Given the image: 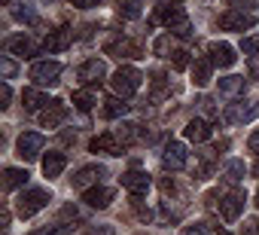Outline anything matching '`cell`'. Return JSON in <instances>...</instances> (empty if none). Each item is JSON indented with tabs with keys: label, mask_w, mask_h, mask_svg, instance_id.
Returning <instances> with one entry per match:
<instances>
[{
	"label": "cell",
	"mask_w": 259,
	"mask_h": 235,
	"mask_svg": "<svg viewBox=\"0 0 259 235\" xmlns=\"http://www.w3.org/2000/svg\"><path fill=\"white\" fill-rule=\"evenodd\" d=\"M104 52H107V55H116V58H138V55H141V46H138L135 40L116 37V40H110V43L104 46Z\"/></svg>",
	"instance_id": "30bf717a"
},
{
	"label": "cell",
	"mask_w": 259,
	"mask_h": 235,
	"mask_svg": "<svg viewBox=\"0 0 259 235\" xmlns=\"http://www.w3.org/2000/svg\"><path fill=\"white\" fill-rule=\"evenodd\" d=\"M76 76H79L85 86H95V83H101V80L107 76V64H104L101 58H89V61H82V64H79Z\"/></svg>",
	"instance_id": "ba28073f"
},
{
	"label": "cell",
	"mask_w": 259,
	"mask_h": 235,
	"mask_svg": "<svg viewBox=\"0 0 259 235\" xmlns=\"http://www.w3.org/2000/svg\"><path fill=\"white\" fill-rule=\"evenodd\" d=\"M186 162H189L186 147H183L180 141H171V144L165 147V153H162V165H165L168 171H180V168H186Z\"/></svg>",
	"instance_id": "8992f818"
},
{
	"label": "cell",
	"mask_w": 259,
	"mask_h": 235,
	"mask_svg": "<svg viewBox=\"0 0 259 235\" xmlns=\"http://www.w3.org/2000/svg\"><path fill=\"white\" fill-rule=\"evenodd\" d=\"M110 199H113V189H107V186H92L82 192V202H89L92 208H107Z\"/></svg>",
	"instance_id": "d6986e66"
},
{
	"label": "cell",
	"mask_w": 259,
	"mask_h": 235,
	"mask_svg": "<svg viewBox=\"0 0 259 235\" xmlns=\"http://www.w3.org/2000/svg\"><path fill=\"white\" fill-rule=\"evenodd\" d=\"M7 52H13V55H25V58H31L34 52H37V43L31 40V37H10L7 40Z\"/></svg>",
	"instance_id": "ac0fdd59"
},
{
	"label": "cell",
	"mask_w": 259,
	"mask_h": 235,
	"mask_svg": "<svg viewBox=\"0 0 259 235\" xmlns=\"http://www.w3.org/2000/svg\"><path fill=\"white\" fill-rule=\"evenodd\" d=\"M183 235H213L207 226H201V223H195V226H186L183 229Z\"/></svg>",
	"instance_id": "d590c367"
},
{
	"label": "cell",
	"mask_w": 259,
	"mask_h": 235,
	"mask_svg": "<svg viewBox=\"0 0 259 235\" xmlns=\"http://www.w3.org/2000/svg\"><path fill=\"white\" fill-rule=\"evenodd\" d=\"M256 116H259V104L256 101H235V104L226 107V123H232V126L250 123V120H256Z\"/></svg>",
	"instance_id": "277c9868"
},
{
	"label": "cell",
	"mask_w": 259,
	"mask_h": 235,
	"mask_svg": "<svg viewBox=\"0 0 259 235\" xmlns=\"http://www.w3.org/2000/svg\"><path fill=\"white\" fill-rule=\"evenodd\" d=\"M104 174H107V171H104L101 165H85V168H79V171L73 174V186H76V189H89V186L98 183Z\"/></svg>",
	"instance_id": "2e32d148"
},
{
	"label": "cell",
	"mask_w": 259,
	"mask_h": 235,
	"mask_svg": "<svg viewBox=\"0 0 259 235\" xmlns=\"http://www.w3.org/2000/svg\"><path fill=\"white\" fill-rule=\"evenodd\" d=\"M150 80H153V98H165L168 95V76L162 70H153Z\"/></svg>",
	"instance_id": "484cf974"
},
{
	"label": "cell",
	"mask_w": 259,
	"mask_h": 235,
	"mask_svg": "<svg viewBox=\"0 0 259 235\" xmlns=\"http://www.w3.org/2000/svg\"><path fill=\"white\" fill-rule=\"evenodd\" d=\"M138 217H141V220H153V211L144 208V205H138Z\"/></svg>",
	"instance_id": "7bdbcfd3"
},
{
	"label": "cell",
	"mask_w": 259,
	"mask_h": 235,
	"mask_svg": "<svg viewBox=\"0 0 259 235\" xmlns=\"http://www.w3.org/2000/svg\"><path fill=\"white\" fill-rule=\"evenodd\" d=\"M89 150H92V153H110V156H119V153H122V150H119V138H116V135H110V132H104V135L92 138Z\"/></svg>",
	"instance_id": "e0dca14e"
},
{
	"label": "cell",
	"mask_w": 259,
	"mask_h": 235,
	"mask_svg": "<svg viewBox=\"0 0 259 235\" xmlns=\"http://www.w3.org/2000/svg\"><path fill=\"white\" fill-rule=\"evenodd\" d=\"M247 147H250L253 153H259V132H253V135H250V141H247Z\"/></svg>",
	"instance_id": "60d3db41"
},
{
	"label": "cell",
	"mask_w": 259,
	"mask_h": 235,
	"mask_svg": "<svg viewBox=\"0 0 259 235\" xmlns=\"http://www.w3.org/2000/svg\"><path fill=\"white\" fill-rule=\"evenodd\" d=\"M253 16L250 13H238V10H229L220 16V28L223 31H244V28H253Z\"/></svg>",
	"instance_id": "8fae6325"
},
{
	"label": "cell",
	"mask_w": 259,
	"mask_h": 235,
	"mask_svg": "<svg viewBox=\"0 0 259 235\" xmlns=\"http://www.w3.org/2000/svg\"><path fill=\"white\" fill-rule=\"evenodd\" d=\"M64 165H67L64 153H49V156L43 159V174H46V177H58V174L64 171Z\"/></svg>",
	"instance_id": "44dd1931"
},
{
	"label": "cell",
	"mask_w": 259,
	"mask_h": 235,
	"mask_svg": "<svg viewBox=\"0 0 259 235\" xmlns=\"http://www.w3.org/2000/svg\"><path fill=\"white\" fill-rule=\"evenodd\" d=\"M141 80H144V76H141L138 67H128V64H125V67H119V70L113 73L110 86H113V92H116L119 98H132V95L141 89Z\"/></svg>",
	"instance_id": "7a4b0ae2"
},
{
	"label": "cell",
	"mask_w": 259,
	"mask_h": 235,
	"mask_svg": "<svg viewBox=\"0 0 259 235\" xmlns=\"http://www.w3.org/2000/svg\"><path fill=\"white\" fill-rule=\"evenodd\" d=\"M207 55H210V61L220 64V67H232V64L238 61V55H235V49H232L229 43H210V46H207Z\"/></svg>",
	"instance_id": "9a60e30c"
},
{
	"label": "cell",
	"mask_w": 259,
	"mask_h": 235,
	"mask_svg": "<svg viewBox=\"0 0 259 235\" xmlns=\"http://www.w3.org/2000/svg\"><path fill=\"white\" fill-rule=\"evenodd\" d=\"M250 76H259V55H250Z\"/></svg>",
	"instance_id": "ab89813d"
},
{
	"label": "cell",
	"mask_w": 259,
	"mask_h": 235,
	"mask_svg": "<svg viewBox=\"0 0 259 235\" xmlns=\"http://www.w3.org/2000/svg\"><path fill=\"white\" fill-rule=\"evenodd\" d=\"M153 49H156V55H165V52H168V49H171V37H159V40H156V46H153Z\"/></svg>",
	"instance_id": "8d00e7d4"
},
{
	"label": "cell",
	"mask_w": 259,
	"mask_h": 235,
	"mask_svg": "<svg viewBox=\"0 0 259 235\" xmlns=\"http://www.w3.org/2000/svg\"><path fill=\"white\" fill-rule=\"evenodd\" d=\"M0 73H4V80H13L16 76V61L13 58H0Z\"/></svg>",
	"instance_id": "e575fe53"
},
{
	"label": "cell",
	"mask_w": 259,
	"mask_h": 235,
	"mask_svg": "<svg viewBox=\"0 0 259 235\" xmlns=\"http://www.w3.org/2000/svg\"><path fill=\"white\" fill-rule=\"evenodd\" d=\"M119 16L141 19V0H119Z\"/></svg>",
	"instance_id": "4316f807"
},
{
	"label": "cell",
	"mask_w": 259,
	"mask_h": 235,
	"mask_svg": "<svg viewBox=\"0 0 259 235\" xmlns=\"http://www.w3.org/2000/svg\"><path fill=\"white\" fill-rule=\"evenodd\" d=\"M25 180H28V171H22V168L4 171V189H19V186H25Z\"/></svg>",
	"instance_id": "603a6c76"
},
{
	"label": "cell",
	"mask_w": 259,
	"mask_h": 235,
	"mask_svg": "<svg viewBox=\"0 0 259 235\" xmlns=\"http://www.w3.org/2000/svg\"><path fill=\"white\" fill-rule=\"evenodd\" d=\"M186 138H189V141H195V144H201V141H207V138H210V126H207L204 120H192V123L186 126Z\"/></svg>",
	"instance_id": "7402d4cb"
},
{
	"label": "cell",
	"mask_w": 259,
	"mask_h": 235,
	"mask_svg": "<svg viewBox=\"0 0 259 235\" xmlns=\"http://www.w3.org/2000/svg\"><path fill=\"white\" fill-rule=\"evenodd\" d=\"M122 186L132 192V195H147V189H150V177H147V171L132 168V171H125V174H122Z\"/></svg>",
	"instance_id": "9c48e42d"
},
{
	"label": "cell",
	"mask_w": 259,
	"mask_h": 235,
	"mask_svg": "<svg viewBox=\"0 0 259 235\" xmlns=\"http://www.w3.org/2000/svg\"><path fill=\"white\" fill-rule=\"evenodd\" d=\"M70 43H73V31H70V28H55V31H49V37L43 40V49H46V52H64Z\"/></svg>",
	"instance_id": "7c38bea8"
},
{
	"label": "cell",
	"mask_w": 259,
	"mask_h": 235,
	"mask_svg": "<svg viewBox=\"0 0 259 235\" xmlns=\"http://www.w3.org/2000/svg\"><path fill=\"white\" fill-rule=\"evenodd\" d=\"M4 4H10V0H4Z\"/></svg>",
	"instance_id": "bcb514c9"
},
{
	"label": "cell",
	"mask_w": 259,
	"mask_h": 235,
	"mask_svg": "<svg viewBox=\"0 0 259 235\" xmlns=\"http://www.w3.org/2000/svg\"><path fill=\"white\" fill-rule=\"evenodd\" d=\"M210 73H213V61H210V58H195V64H192V80H195V86H207V83H210Z\"/></svg>",
	"instance_id": "ffe728a7"
},
{
	"label": "cell",
	"mask_w": 259,
	"mask_h": 235,
	"mask_svg": "<svg viewBox=\"0 0 259 235\" xmlns=\"http://www.w3.org/2000/svg\"><path fill=\"white\" fill-rule=\"evenodd\" d=\"M256 208H259V192H256Z\"/></svg>",
	"instance_id": "f6af8a7d"
},
{
	"label": "cell",
	"mask_w": 259,
	"mask_h": 235,
	"mask_svg": "<svg viewBox=\"0 0 259 235\" xmlns=\"http://www.w3.org/2000/svg\"><path fill=\"white\" fill-rule=\"evenodd\" d=\"M58 76H61V64H58V61H37V64L31 67V80H34L37 86H55Z\"/></svg>",
	"instance_id": "5b68a950"
},
{
	"label": "cell",
	"mask_w": 259,
	"mask_h": 235,
	"mask_svg": "<svg viewBox=\"0 0 259 235\" xmlns=\"http://www.w3.org/2000/svg\"><path fill=\"white\" fill-rule=\"evenodd\" d=\"M49 205V192L46 189H28V192H22L19 195V202H16V211L22 214V217H34L37 211H43Z\"/></svg>",
	"instance_id": "3957f363"
},
{
	"label": "cell",
	"mask_w": 259,
	"mask_h": 235,
	"mask_svg": "<svg viewBox=\"0 0 259 235\" xmlns=\"http://www.w3.org/2000/svg\"><path fill=\"white\" fill-rule=\"evenodd\" d=\"M241 211H244V192H226V195L220 199V214H223L229 223L238 220Z\"/></svg>",
	"instance_id": "4fadbf2b"
},
{
	"label": "cell",
	"mask_w": 259,
	"mask_h": 235,
	"mask_svg": "<svg viewBox=\"0 0 259 235\" xmlns=\"http://www.w3.org/2000/svg\"><path fill=\"white\" fill-rule=\"evenodd\" d=\"M244 89V76H226V80H220V92L223 95H238Z\"/></svg>",
	"instance_id": "83f0119b"
},
{
	"label": "cell",
	"mask_w": 259,
	"mask_h": 235,
	"mask_svg": "<svg viewBox=\"0 0 259 235\" xmlns=\"http://www.w3.org/2000/svg\"><path fill=\"white\" fill-rule=\"evenodd\" d=\"M10 98H13V89H10V83H4V92H0V107H10Z\"/></svg>",
	"instance_id": "74e56055"
},
{
	"label": "cell",
	"mask_w": 259,
	"mask_h": 235,
	"mask_svg": "<svg viewBox=\"0 0 259 235\" xmlns=\"http://www.w3.org/2000/svg\"><path fill=\"white\" fill-rule=\"evenodd\" d=\"M67 120V104L64 101H49V107L40 110V126L43 129H55Z\"/></svg>",
	"instance_id": "52a82bcc"
},
{
	"label": "cell",
	"mask_w": 259,
	"mask_h": 235,
	"mask_svg": "<svg viewBox=\"0 0 259 235\" xmlns=\"http://www.w3.org/2000/svg\"><path fill=\"white\" fill-rule=\"evenodd\" d=\"M22 101H25V110H40L43 104H49L37 89H25V92H22Z\"/></svg>",
	"instance_id": "cb8c5ba5"
},
{
	"label": "cell",
	"mask_w": 259,
	"mask_h": 235,
	"mask_svg": "<svg viewBox=\"0 0 259 235\" xmlns=\"http://www.w3.org/2000/svg\"><path fill=\"white\" fill-rule=\"evenodd\" d=\"M171 55H174V58H171V64H174V70H183V67L189 64V52H186V49H174Z\"/></svg>",
	"instance_id": "d6a6232c"
},
{
	"label": "cell",
	"mask_w": 259,
	"mask_h": 235,
	"mask_svg": "<svg viewBox=\"0 0 259 235\" xmlns=\"http://www.w3.org/2000/svg\"><path fill=\"white\" fill-rule=\"evenodd\" d=\"M156 22H162L168 31H174V34H180V37H189V34H192L189 16H186L183 7H177V4H165V7H159Z\"/></svg>",
	"instance_id": "6da1fadb"
},
{
	"label": "cell",
	"mask_w": 259,
	"mask_h": 235,
	"mask_svg": "<svg viewBox=\"0 0 259 235\" xmlns=\"http://www.w3.org/2000/svg\"><path fill=\"white\" fill-rule=\"evenodd\" d=\"M73 7H82V10H92V7H98V0H70Z\"/></svg>",
	"instance_id": "f35d334b"
},
{
	"label": "cell",
	"mask_w": 259,
	"mask_h": 235,
	"mask_svg": "<svg viewBox=\"0 0 259 235\" xmlns=\"http://www.w3.org/2000/svg\"><path fill=\"white\" fill-rule=\"evenodd\" d=\"M162 192H165V195H174V180L165 177V180H162Z\"/></svg>",
	"instance_id": "b9f144b4"
},
{
	"label": "cell",
	"mask_w": 259,
	"mask_h": 235,
	"mask_svg": "<svg viewBox=\"0 0 259 235\" xmlns=\"http://www.w3.org/2000/svg\"><path fill=\"white\" fill-rule=\"evenodd\" d=\"M43 135H37V132H25L22 138H19V156L22 159H37V153L43 150Z\"/></svg>",
	"instance_id": "5bb4252c"
},
{
	"label": "cell",
	"mask_w": 259,
	"mask_h": 235,
	"mask_svg": "<svg viewBox=\"0 0 259 235\" xmlns=\"http://www.w3.org/2000/svg\"><path fill=\"white\" fill-rule=\"evenodd\" d=\"M73 104H76L79 110H92V107H95V92H89V89L73 92Z\"/></svg>",
	"instance_id": "f1b7e54d"
},
{
	"label": "cell",
	"mask_w": 259,
	"mask_h": 235,
	"mask_svg": "<svg viewBox=\"0 0 259 235\" xmlns=\"http://www.w3.org/2000/svg\"><path fill=\"white\" fill-rule=\"evenodd\" d=\"M13 16H16L19 22H28V25H37V22H40V16H37L31 7H16V10H13Z\"/></svg>",
	"instance_id": "1f68e13d"
},
{
	"label": "cell",
	"mask_w": 259,
	"mask_h": 235,
	"mask_svg": "<svg viewBox=\"0 0 259 235\" xmlns=\"http://www.w3.org/2000/svg\"><path fill=\"white\" fill-rule=\"evenodd\" d=\"M116 138H119L122 144H132V141H138V126H135V123H125V126L116 132Z\"/></svg>",
	"instance_id": "4dcf8cb0"
},
{
	"label": "cell",
	"mask_w": 259,
	"mask_h": 235,
	"mask_svg": "<svg viewBox=\"0 0 259 235\" xmlns=\"http://www.w3.org/2000/svg\"><path fill=\"white\" fill-rule=\"evenodd\" d=\"M253 171H256V177H259V162H256V168H253Z\"/></svg>",
	"instance_id": "ee69618b"
},
{
	"label": "cell",
	"mask_w": 259,
	"mask_h": 235,
	"mask_svg": "<svg viewBox=\"0 0 259 235\" xmlns=\"http://www.w3.org/2000/svg\"><path fill=\"white\" fill-rule=\"evenodd\" d=\"M241 52H244V55H259V37L241 40Z\"/></svg>",
	"instance_id": "836d02e7"
},
{
	"label": "cell",
	"mask_w": 259,
	"mask_h": 235,
	"mask_svg": "<svg viewBox=\"0 0 259 235\" xmlns=\"http://www.w3.org/2000/svg\"><path fill=\"white\" fill-rule=\"evenodd\" d=\"M128 110V104H122V98H107L104 101V116L107 120H116V116H122Z\"/></svg>",
	"instance_id": "d4e9b609"
},
{
	"label": "cell",
	"mask_w": 259,
	"mask_h": 235,
	"mask_svg": "<svg viewBox=\"0 0 259 235\" xmlns=\"http://www.w3.org/2000/svg\"><path fill=\"white\" fill-rule=\"evenodd\" d=\"M226 180H229V183L244 180V162H241V159H232V162L226 165Z\"/></svg>",
	"instance_id": "f546056e"
}]
</instances>
